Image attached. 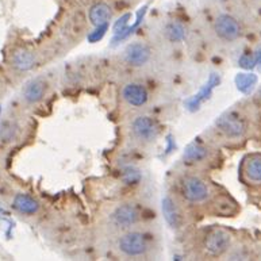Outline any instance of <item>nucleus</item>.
Masks as SVG:
<instances>
[{
  "label": "nucleus",
  "instance_id": "39448f33",
  "mask_svg": "<svg viewBox=\"0 0 261 261\" xmlns=\"http://www.w3.org/2000/svg\"><path fill=\"white\" fill-rule=\"evenodd\" d=\"M230 246V236L223 230L215 229L207 234L203 242V248L211 257L222 256Z\"/></svg>",
  "mask_w": 261,
  "mask_h": 261
},
{
  "label": "nucleus",
  "instance_id": "dca6fc26",
  "mask_svg": "<svg viewBox=\"0 0 261 261\" xmlns=\"http://www.w3.org/2000/svg\"><path fill=\"white\" fill-rule=\"evenodd\" d=\"M163 210H164V215H165V218L167 221L172 225V227H176L179 225V214H177V211H176L175 206L172 204L171 200H165L163 204Z\"/></svg>",
  "mask_w": 261,
  "mask_h": 261
},
{
  "label": "nucleus",
  "instance_id": "f257e3e1",
  "mask_svg": "<svg viewBox=\"0 0 261 261\" xmlns=\"http://www.w3.org/2000/svg\"><path fill=\"white\" fill-rule=\"evenodd\" d=\"M118 249L127 257H142L149 250L148 238L141 231H126L118 240Z\"/></svg>",
  "mask_w": 261,
  "mask_h": 261
},
{
  "label": "nucleus",
  "instance_id": "f3484780",
  "mask_svg": "<svg viewBox=\"0 0 261 261\" xmlns=\"http://www.w3.org/2000/svg\"><path fill=\"white\" fill-rule=\"evenodd\" d=\"M184 34H186V30H184V28L180 23H171L167 28L168 38L173 41V42L181 41L184 38Z\"/></svg>",
  "mask_w": 261,
  "mask_h": 261
},
{
  "label": "nucleus",
  "instance_id": "6e6552de",
  "mask_svg": "<svg viewBox=\"0 0 261 261\" xmlns=\"http://www.w3.org/2000/svg\"><path fill=\"white\" fill-rule=\"evenodd\" d=\"M122 98L132 107H142L149 99L148 90L142 84L129 83L122 88Z\"/></svg>",
  "mask_w": 261,
  "mask_h": 261
},
{
  "label": "nucleus",
  "instance_id": "7ed1b4c3",
  "mask_svg": "<svg viewBox=\"0 0 261 261\" xmlns=\"http://www.w3.org/2000/svg\"><path fill=\"white\" fill-rule=\"evenodd\" d=\"M141 214L138 207L133 203H123L110 215V222L119 230H129L140 222Z\"/></svg>",
  "mask_w": 261,
  "mask_h": 261
},
{
  "label": "nucleus",
  "instance_id": "0eeeda50",
  "mask_svg": "<svg viewBox=\"0 0 261 261\" xmlns=\"http://www.w3.org/2000/svg\"><path fill=\"white\" fill-rule=\"evenodd\" d=\"M125 61L129 65L140 68L149 63V60L152 57V50L148 45L142 42H133L127 45L125 49Z\"/></svg>",
  "mask_w": 261,
  "mask_h": 261
},
{
  "label": "nucleus",
  "instance_id": "1a4fd4ad",
  "mask_svg": "<svg viewBox=\"0 0 261 261\" xmlns=\"http://www.w3.org/2000/svg\"><path fill=\"white\" fill-rule=\"evenodd\" d=\"M217 125H218L221 132L225 133L226 136L233 137V138L241 137L245 133V123L237 114L230 113L223 115V117L219 118Z\"/></svg>",
  "mask_w": 261,
  "mask_h": 261
},
{
  "label": "nucleus",
  "instance_id": "20e7f679",
  "mask_svg": "<svg viewBox=\"0 0 261 261\" xmlns=\"http://www.w3.org/2000/svg\"><path fill=\"white\" fill-rule=\"evenodd\" d=\"M132 134L141 144H152L157 140V137L160 134V129L153 118L141 115L133 121Z\"/></svg>",
  "mask_w": 261,
  "mask_h": 261
},
{
  "label": "nucleus",
  "instance_id": "6ab92c4d",
  "mask_svg": "<svg viewBox=\"0 0 261 261\" xmlns=\"http://www.w3.org/2000/svg\"><path fill=\"white\" fill-rule=\"evenodd\" d=\"M260 95H261V94H260Z\"/></svg>",
  "mask_w": 261,
  "mask_h": 261
},
{
  "label": "nucleus",
  "instance_id": "f8f14e48",
  "mask_svg": "<svg viewBox=\"0 0 261 261\" xmlns=\"http://www.w3.org/2000/svg\"><path fill=\"white\" fill-rule=\"evenodd\" d=\"M12 207L15 208L18 213L24 215H33L35 213H38L39 210V203L33 199L32 196L26 195V194H18L14 198L12 202Z\"/></svg>",
  "mask_w": 261,
  "mask_h": 261
},
{
  "label": "nucleus",
  "instance_id": "9d476101",
  "mask_svg": "<svg viewBox=\"0 0 261 261\" xmlns=\"http://www.w3.org/2000/svg\"><path fill=\"white\" fill-rule=\"evenodd\" d=\"M46 82L43 79H33L30 82L24 86L23 88V98L28 103H38L43 99L45 92H46Z\"/></svg>",
  "mask_w": 261,
  "mask_h": 261
},
{
  "label": "nucleus",
  "instance_id": "423d86ee",
  "mask_svg": "<svg viewBox=\"0 0 261 261\" xmlns=\"http://www.w3.org/2000/svg\"><path fill=\"white\" fill-rule=\"evenodd\" d=\"M214 32L222 41L233 42L241 35V26L236 18L227 14H222L215 19Z\"/></svg>",
  "mask_w": 261,
  "mask_h": 261
},
{
  "label": "nucleus",
  "instance_id": "f03ea898",
  "mask_svg": "<svg viewBox=\"0 0 261 261\" xmlns=\"http://www.w3.org/2000/svg\"><path fill=\"white\" fill-rule=\"evenodd\" d=\"M180 191L190 203H202L210 195L208 186L196 176H184L180 181Z\"/></svg>",
  "mask_w": 261,
  "mask_h": 261
},
{
  "label": "nucleus",
  "instance_id": "a211bd4d",
  "mask_svg": "<svg viewBox=\"0 0 261 261\" xmlns=\"http://www.w3.org/2000/svg\"><path fill=\"white\" fill-rule=\"evenodd\" d=\"M257 82V79L254 74H240L237 79L238 88L244 92H248L253 88V86Z\"/></svg>",
  "mask_w": 261,
  "mask_h": 261
},
{
  "label": "nucleus",
  "instance_id": "2eb2a0df",
  "mask_svg": "<svg viewBox=\"0 0 261 261\" xmlns=\"http://www.w3.org/2000/svg\"><path fill=\"white\" fill-rule=\"evenodd\" d=\"M207 156V149L203 148L202 145H191L186 152V159L190 161H200L204 160Z\"/></svg>",
  "mask_w": 261,
  "mask_h": 261
},
{
  "label": "nucleus",
  "instance_id": "4468645a",
  "mask_svg": "<svg viewBox=\"0 0 261 261\" xmlns=\"http://www.w3.org/2000/svg\"><path fill=\"white\" fill-rule=\"evenodd\" d=\"M244 173L252 183H261V157H252L246 161Z\"/></svg>",
  "mask_w": 261,
  "mask_h": 261
},
{
  "label": "nucleus",
  "instance_id": "ddd939ff",
  "mask_svg": "<svg viewBox=\"0 0 261 261\" xmlns=\"http://www.w3.org/2000/svg\"><path fill=\"white\" fill-rule=\"evenodd\" d=\"M12 65L19 70H29L34 66V56L29 50L19 49L12 56Z\"/></svg>",
  "mask_w": 261,
  "mask_h": 261
},
{
  "label": "nucleus",
  "instance_id": "9b49d317",
  "mask_svg": "<svg viewBox=\"0 0 261 261\" xmlns=\"http://www.w3.org/2000/svg\"><path fill=\"white\" fill-rule=\"evenodd\" d=\"M111 7L105 2H99L95 3L92 7L90 8V20L91 23L96 26V28H105L106 24L109 23V20L111 19Z\"/></svg>",
  "mask_w": 261,
  "mask_h": 261
}]
</instances>
